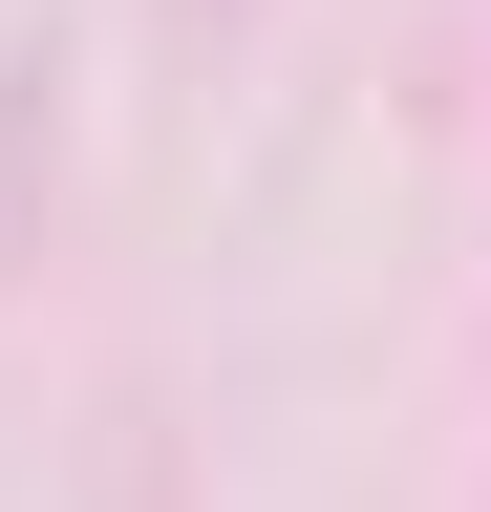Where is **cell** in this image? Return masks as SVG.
<instances>
[{"instance_id":"cell-1","label":"cell","mask_w":491,"mask_h":512,"mask_svg":"<svg viewBox=\"0 0 491 512\" xmlns=\"http://www.w3.org/2000/svg\"><path fill=\"white\" fill-rule=\"evenodd\" d=\"M107 512H171V470H150V448H129V491H107Z\"/></svg>"},{"instance_id":"cell-2","label":"cell","mask_w":491,"mask_h":512,"mask_svg":"<svg viewBox=\"0 0 491 512\" xmlns=\"http://www.w3.org/2000/svg\"><path fill=\"white\" fill-rule=\"evenodd\" d=\"M193 22H235V0H193Z\"/></svg>"}]
</instances>
